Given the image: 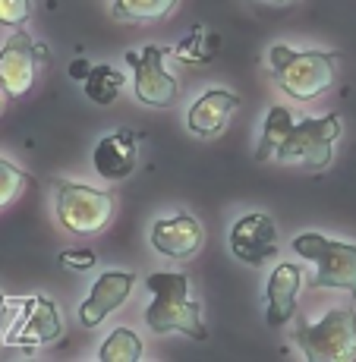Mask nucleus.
Segmentation results:
<instances>
[{"label":"nucleus","mask_w":356,"mask_h":362,"mask_svg":"<svg viewBox=\"0 0 356 362\" xmlns=\"http://www.w3.org/2000/svg\"><path fill=\"white\" fill-rule=\"evenodd\" d=\"M303 287V268L293 262H281L268 277V328H281L297 312V293Z\"/></svg>","instance_id":"nucleus-15"},{"label":"nucleus","mask_w":356,"mask_h":362,"mask_svg":"<svg viewBox=\"0 0 356 362\" xmlns=\"http://www.w3.org/2000/svg\"><path fill=\"white\" fill-rule=\"evenodd\" d=\"M35 183L25 170H19L16 164H10L6 158H0V211H4L6 205H13L19 196H23L25 189Z\"/></svg>","instance_id":"nucleus-20"},{"label":"nucleus","mask_w":356,"mask_h":362,"mask_svg":"<svg viewBox=\"0 0 356 362\" xmlns=\"http://www.w3.org/2000/svg\"><path fill=\"white\" fill-rule=\"evenodd\" d=\"M180 0H110V10L123 23H149V19H164Z\"/></svg>","instance_id":"nucleus-18"},{"label":"nucleus","mask_w":356,"mask_h":362,"mask_svg":"<svg viewBox=\"0 0 356 362\" xmlns=\"http://www.w3.org/2000/svg\"><path fill=\"white\" fill-rule=\"evenodd\" d=\"M290 127H293L290 110L281 107V104H275V107L268 110V117H265L262 142H259V148H255V161H271V158H275V151L281 148V142L287 139Z\"/></svg>","instance_id":"nucleus-17"},{"label":"nucleus","mask_w":356,"mask_h":362,"mask_svg":"<svg viewBox=\"0 0 356 362\" xmlns=\"http://www.w3.org/2000/svg\"><path fill=\"white\" fill-rule=\"evenodd\" d=\"M101 362H136L142 356V340L132 328H114L98 350Z\"/></svg>","instance_id":"nucleus-19"},{"label":"nucleus","mask_w":356,"mask_h":362,"mask_svg":"<svg viewBox=\"0 0 356 362\" xmlns=\"http://www.w3.org/2000/svg\"><path fill=\"white\" fill-rule=\"evenodd\" d=\"M60 264L69 271H79V274H86V271H92L98 264V255L92 249H67V252H60Z\"/></svg>","instance_id":"nucleus-22"},{"label":"nucleus","mask_w":356,"mask_h":362,"mask_svg":"<svg viewBox=\"0 0 356 362\" xmlns=\"http://www.w3.org/2000/svg\"><path fill=\"white\" fill-rule=\"evenodd\" d=\"M293 340L309 362L356 359V309L338 305V309L325 312L318 322H303Z\"/></svg>","instance_id":"nucleus-4"},{"label":"nucleus","mask_w":356,"mask_h":362,"mask_svg":"<svg viewBox=\"0 0 356 362\" xmlns=\"http://www.w3.org/2000/svg\"><path fill=\"white\" fill-rule=\"evenodd\" d=\"M10 305H13V303H6V299L0 296V340H4V328H6V318H10V315H6V312H10Z\"/></svg>","instance_id":"nucleus-24"},{"label":"nucleus","mask_w":356,"mask_h":362,"mask_svg":"<svg viewBox=\"0 0 356 362\" xmlns=\"http://www.w3.org/2000/svg\"><path fill=\"white\" fill-rule=\"evenodd\" d=\"M19 305H23L19 322L6 340H13V344H19V346H41V344H54V340L64 334L60 309L54 299L32 296V299H23Z\"/></svg>","instance_id":"nucleus-12"},{"label":"nucleus","mask_w":356,"mask_h":362,"mask_svg":"<svg viewBox=\"0 0 356 362\" xmlns=\"http://www.w3.org/2000/svg\"><path fill=\"white\" fill-rule=\"evenodd\" d=\"M149 243L155 252L167 255V259L186 262L205 246V230H202V224L193 214L180 211V214H173V218L155 221L151 233H149Z\"/></svg>","instance_id":"nucleus-10"},{"label":"nucleus","mask_w":356,"mask_h":362,"mask_svg":"<svg viewBox=\"0 0 356 362\" xmlns=\"http://www.w3.org/2000/svg\"><path fill=\"white\" fill-rule=\"evenodd\" d=\"M0 110H4V98H0Z\"/></svg>","instance_id":"nucleus-26"},{"label":"nucleus","mask_w":356,"mask_h":362,"mask_svg":"<svg viewBox=\"0 0 356 362\" xmlns=\"http://www.w3.org/2000/svg\"><path fill=\"white\" fill-rule=\"evenodd\" d=\"M123 86H127L123 73H120V69H114V66H108V64H92V69H88L86 79H82L86 98L92 104H101V107L114 104Z\"/></svg>","instance_id":"nucleus-16"},{"label":"nucleus","mask_w":356,"mask_h":362,"mask_svg":"<svg viewBox=\"0 0 356 362\" xmlns=\"http://www.w3.org/2000/svg\"><path fill=\"white\" fill-rule=\"evenodd\" d=\"M47 57V47L35 45L32 35L16 29L4 47H0V88L6 98H23L35 86L38 64Z\"/></svg>","instance_id":"nucleus-8"},{"label":"nucleus","mask_w":356,"mask_h":362,"mask_svg":"<svg viewBox=\"0 0 356 362\" xmlns=\"http://www.w3.org/2000/svg\"><path fill=\"white\" fill-rule=\"evenodd\" d=\"M344 132V120L340 114L328 117H306V120L293 123L287 139L281 142V148L275 151V161L281 164H306V167H322L331 164L334 158V142Z\"/></svg>","instance_id":"nucleus-5"},{"label":"nucleus","mask_w":356,"mask_h":362,"mask_svg":"<svg viewBox=\"0 0 356 362\" xmlns=\"http://www.w3.org/2000/svg\"><path fill=\"white\" fill-rule=\"evenodd\" d=\"M236 107H240V95L227 92V88H212L202 98H195L190 114H186V127L199 139H218L227 129Z\"/></svg>","instance_id":"nucleus-14"},{"label":"nucleus","mask_w":356,"mask_h":362,"mask_svg":"<svg viewBox=\"0 0 356 362\" xmlns=\"http://www.w3.org/2000/svg\"><path fill=\"white\" fill-rule=\"evenodd\" d=\"M132 284H136V274H132V271H104L79 305L82 328H98L110 312L120 309L132 293Z\"/></svg>","instance_id":"nucleus-11"},{"label":"nucleus","mask_w":356,"mask_h":362,"mask_svg":"<svg viewBox=\"0 0 356 362\" xmlns=\"http://www.w3.org/2000/svg\"><path fill=\"white\" fill-rule=\"evenodd\" d=\"M54 192H57V221L69 233L95 236L114 218V196L104 189L73 180H54Z\"/></svg>","instance_id":"nucleus-6"},{"label":"nucleus","mask_w":356,"mask_h":362,"mask_svg":"<svg viewBox=\"0 0 356 362\" xmlns=\"http://www.w3.org/2000/svg\"><path fill=\"white\" fill-rule=\"evenodd\" d=\"M88 69H92V64H88V60H73V64H69V79L82 82V79H86Z\"/></svg>","instance_id":"nucleus-23"},{"label":"nucleus","mask_w":356,"mask_h":362,"mask_svg":"<svg viewBox=\"0 0 356 362\" xmlns=\"http://www.w3.org/2000/svg\"><path fill=\"white\" fill-rule=\"evenodd\" d=\"M259 4H265V6H275V10H287V6H293L297 0H259Z\"/></svg>","instance_id":"nucleus-25"},{"label":"nucleus","mask_w":356,"mask_h":362,"mask_svg":"<svg viewBox=\"0 0 356 362\" xmlns=\"http://www.w3.org/2000/svg\"><path fill=\"white\" fill-rule=\"evenodd\" d=\"M271 73L277 86L297 101H312L331 88L338 76L340 54L334 51H293L287 45H275L268 54Z\"/></svg>","instance_id":"nucleus-2"},{"label":"nucleus","mask_w":356,"mask_h":362,"mask_svg":"<svg viewBox=\"0 0 356 362\" xmlns=\"http://www.w3.org/2000/svg\"><path fill=\"white\" fill-rule=\"evenodd\" d=\"M167 47L149 45L145 51H127V64L136 73V82H132V92H136V101L145 104V107H173L180 95V82L167 73L164 57Z\"/></svg>","instance_id":"nucleus-7"},{"label":"nucleus","mask_w":356,"mask_h":362,"mask_svg":"<svg viewBox=\"0 0 356 362\" xmlns=\"http://www.w3.org/2000/svg\"><path fill=\"white\" fill-rule=\"evenodd\" d=\"M293 252L316 264L312 287L344 290V293L356 299V243L331 240V236L316 230H303L293 240Z\"/></svg>","instance_id":"nucleus-3"},{"label":"nucleus","mask_w":356,"mask_h":362,"mask_svg":"<svg viewBox=\"0 0 356 362\" xmlns=\"http://www.w3.org/2000/svg\"><path fill=\"white\" fill-rule=\"evenodd\" d=\"M29 13H32V0H0V25L19 29L29 19Z\"/></svg>","instance_id":"nucleus-21"},{"label":"nucleus","mask_w":356,"mask_h":362,"mask_svg":"<svg viewBox=\"0 0 356 362\" xmlns=\"http://www.w3.org/2000/svg\"><path fill=\"white\" fill-rule=\"evenodd\" d=\"M230 255L243 264L259 268L277 255V227L268 214L249 211L230 227Z\"/></svg>","instance_id":"nucleus-9"},{"label":"nucleus","mask_w":356,"mask_h":362,"mask_svg":"<svg viewBox=\"0 0 356 362\" xmlns=\"http://www.w3.org/2000/svg\"><path fill=\"white\" fill-rule=\"evenodd\" d=\"M151 303L145 309V325L155 334H186L193 340H205V322H202L199 303L190 296V277L180 271H155L145 281Z\"/></svg>","instance_id":"nucleus-1"},{"label":"nucleus","mask_w":356,"mask_h":362,"mask_svg":"<svg viewBox=\"0 0 356 362\" xmlns=\"http://www.w3.org/2000/svg\"><path fill=\"white\" fill-rule=\"evenodd\" d=\"M136 158H139V136L132 129H117L95 145L92 164L101 180L123 183L136 170Z\"/></svg>","instance_id":"nucleus-13"}]
</instances>
